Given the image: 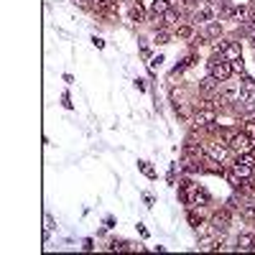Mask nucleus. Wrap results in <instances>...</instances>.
Segmentation results:
<instances>
[{
  "instance_id": "nucleus-1",
  "label": "nucleus",
  "mask_w": 255,
  "mask_h": 255,
  "mask_svg": "<svg viewBox=\"0 0 255 255\" xmlns=\"http://www.w3.org/2000/svg\"><path fill=\"white\" fill-rule=\"evenodd\" d=\"M225 143L230 145L232 153H248V151H253V138H250L245 130H232V133L225 138Z\"/></svg>"
},
{
  "instance_id": "nucleus-2",
  "label": "nucleus",
  "mask_w": 255,
  "mask_h": 255,
  "mask_svg": "<svg viewBox=\"0 0 255 255\" xmlns=\"http://www.w3.org/2000/svg\"><path fill=\"white\" fill-rule=\"evenodd\" d=\"M207 71H209V77H214L217 82H227L230 77H232V64L230 62H225L222 57L220 59H209L207 62Z\"/></svg>"
},
{
  "instance_id": "nucleus-3",
  "label": "nucleus",
  "mask_w": 255,
  "mask_h": 255,
  "mask_svg": "<svg viewBox=\"0 0 255 255\" xmlns=\"http://www.w3.org/2000/svg\"><path fill=\"white\" fill-rule=\"evenodd\" d=\"M214 51L220 54L225 62H235V59L243 57L240 41H220V39H217V41H214Z\"/></svg>"
},
{
  "instance_id": "nucleus-4",
  "label": "nucleus",
  "mask_w": 255,
  "mask_h": 255,
  "mask_svg": "<svg viewBox=\"0 0 255 255\" xmlns=\"http://www.w3.org/2000/svg\"><path fill=\"white\" fill-rule=\"evenodd\" d=\"M232 151H230V145L225 143V140H212V143H204V156L207 158H214V161H227V156H230Z\"/></svg>"
},
{
  "instance_id": "nucleus-5",
  "label": "nucleus",
  "mask_w": 255,
  "mask_h": 255,
  "mask_svg": "<svg viewBox=\"0 0 255 255\" xmlns=\"http://www.w3.org/2000/svg\"><path fill=\"white\" fill-rule=\"evenodd\" d=\"M214 15H217V8L214 5H209V3H202V5H196L194 8V13H191V23H202V26H207V23H212L214 21Z\"/></svg>"
},
{
  "instance_id": "nucleus-6",
  "label": "nucleus",
  "mask_w": 255,
  "mask_h": 255,
  "mask_svg": "<svg viewBox=\"0 0 255 255\" xmlns=\"http://www.w3.org/2000/svg\"><path fill=\"white\" fill-rule=\"evenodd\" d=\"M196 191H199V184H194L191 179H181V181H179V199H181L184 204L194 207V196H196Z\"/></svg>"
},
{
  "instance_id": "nucleus-7",
  "label": "nucleus",
  "mask_w": 255,
  "mask_h": 255,
  "mask_svg": "<svg viewBox=\"0 0 255 255\" xmlns=\"http://www.w3.org/2000/svg\"><path fill=\"white\" fill-rule=\"evenodd\" d=\"M230 225H232V209H217L214 214H212V227L217 230V232H227L230 230Z\"/></svg>"
},
{
  "instance_id": "nucleus-8",
  "label": "nucleus",
  "mask_w": 255,
  "mask_h": 255,
  "mask_svg": "<svg viewBox=\"0 0 255 255\" xmlns=\"http://www.w3.org/2000/svg\"><path fill=\"white\" fill-rule=\"evenodd\" d=\"M238 102H240L243 107L255 105V82H253L250 77H245V82L240 84V97H238Z\"/></svg>"
},
{
  "instance_id": "nucleus-9",
  "label": "nucleus",
  "mask_w": 255,
  "mask_h": 255,
  "mask_svg": "<svg viewBox=\"0 0 255 255\" xmlns=\"http://www.w3.org/2000/svg\"><path fill=\"white\" fill-rule=\"evenodd\" d=\"M222 89V82H217L214 77H204L202 82H199V92H202V97H217Z\"/></svg>"
},
{
  "instance_id": "nucleus-10",
  "label": "nucleus",
  "mask_w": 255,
  "mask_h": 255,
  "mask_svg": "<svg viewBox=\"0 0 255 255\" xmlns=\"http://www.w3.org/2000/svg\"><path fill=\"white\" fill-rule=\"evenodd\" d=\"M238 248L240 253H248V250H255V232H240L238 235Z\"/></svg>"
},
{
  "instance_id": "nucleus-11",
  "label": "nucleus",
  "mask_w": 255,
  "mask_h": 255,
  "mask_svg": "<svg viewBox=\"0 0 255 255\" xmlns=\"http://www.w3.org/2000/svg\"><path fill=\"white\" fill-rule=\"evenodd\" d=\"M202 169L207 174H217V176H222L225 174V166H222V161H214V158H202Z\"/></svg>"
},
{
  "instance_id": "nucleus-12",
  "label": "nucleus",
  "mask_w": 255,
  "mask_h": 255,
  "mask_svg": "<svg viewBox=\"0 0 255 255\" xmlns=\"http://www.w3.org/2000/svg\"><path fill=\"white\" fill-rule=\"evenodd\" d=\"M161 21H163V28H166V26H179V21H181V13H179L176 8H169L166 13L161 15Z\"/></svg>"
},
{
  "instance_id": "nucleus-13",
  "label": "nucleus",
  "mask_w": 255,
  "mask_h": 255,
  "mask_svg": "<svg viewBox=\"0 0 255 255\" xmlns=\"http://www.w3.org/2000/svg\"><path fill=\"white\" fill-rule=\"evenodd\" d=\"M130 21H135V23H143V21H145V8H143L140 0L130 3Z\"/></svg>"
},
{
  "instance_id": "nucleus-14",
  "label": "nucleus",
  "mask_w": 255,
  "mask_h": 255,
  "mask_svg": "<svg viewBox=\"0 0 255 255\" xmlns=\"http://www.w3.org/2000/svg\"><path fill=\"white\" fill-rule=\"evenodd\" d=\"M220 36H222V23H220V21L207 23V28H204V39H220Z\"/></svg>"
},
{
  "instance_id": "nucleus-15",
  "label": "nucleus",
  "mask_w": 255,
  "mask_h": 255,
  "mask_svg": "<svg viewBox=\"0 0 255 255\" xmlns=\"http://www.w3.org/2000/svg\"><path fill=\"white\" fill-rule=\"evenodd\" d=\"M212 202V196H209V191L207 189H202L199 187V191H196V196H194V207H207Z\"/></svg>"
},
{
  "instance_id": "nucleus-16",
  "label": "nucleus",
  "mask_w": 255,
  "mask_h": 255,
  "mask_svg": "<svg viewBox=\"0 0 255 255\" xmlns=\"http://www.w3.org/2000/svg\"><path fill=\"white\" fill-rule=\"evenodd\" d=\"M169 8L171 5L166 3V0H153V3H151V15H163Z\"/></svg>"
},
{
  "instance_id": "nucleus-17",
  "label": "nucleus",
  "mask_w": 255,
  "mask_h": 255,
  "mask_svg": "<svg viewBox=\"0 0 255 255\" xmlns=\"http://www.w3.org/2000/svg\"><path fill=\"white\" fill-rule=\"evenodd\" d=\"M156 44H169L171 41V31H166V28H156Z\"/></svg>"
},
{
  "instance_id": "nucleus-18",
  "label": "nucleus",
  "mask_w": 255,
  "mask_h": 255,
  "mask_svg": "<svg viewBox=\"0 0 255 255\" xmlns=\"http://www.w3.org/2000/svg\"><path fill=\"white\" fill-rule=\"evenodd\" d=\"M176 36H179V39H194V28L191 26H179Z\"/></svg>"
},
{
  "instance_id": "nucleus-19",
  "label": "nucleus",
  "mask_w": 255,
  "mask_h": 255,
  "mask_svg": "<svg viewBox=\"0 0 255 255\" xmlns=\"http://www.w3.org/2000/svg\"><path fill=\"white\" fill-rule=\"evenodd\" d=\"M243 123H245V128H243V130H245L250 138H255V118H245Z\"/></svg>"
},
{
  "instance_id": "nucleus-20",
  "label": "nucleus",
  "mask_w": 255,
  "mask_h": 255,
  "mask_svg": "<svg viewBox=\"0 0 255 255\" xmlns=\"http://www.w3.org/2000/svg\"><path fill=\"white\" fill-rule=\"evenodd\" d=\"M187 220H189L191 227H199V225H202V217H199L196 212H189V214H187Z\"/></svg>"
},
{
  "instance_id": "nucleus-21",
  "label": "nucleus",
  "mask_w": 255,
  "mask_h": 255,
  "mask_svg": "<svg viewBox=\"0 0 255 255\" xmlns=\"http://www.w3.org/2000/svg\"><path fill=\"white\" fill-rule=\"evenodd\" d=\"M125 248H128V243H123V240H113L107 245V250H125Z\"/></svg>"
},
{
  "instance_id": "nucleus-22",
  "label": "nucleus",
  "mask_w": 255,
  "mask_h": 255,
  "mask_svg": "<svg viewBox=\"0 0 255 255\" xmlns=\"http://www.w3.org/2000/svg\"><path fill=\"white\" fill-rule=\"evenodd\" d=\"M161 64H163V57L158 54V57H153V59H151V64H148V66H151V71H156V69H158Z\"/></svg>"
},
{
  "instance_id": "nucleus-23",
  "label": "nucleus",
  "mask_w": 255,
  "mask_h": 255,
  "mask_svg": "<svg viewBox=\"0 0 255 255\" xmlns=\"http://www.w3.org/2000/svg\"><path fill=\"white\" fill-rule=\"evenodd\" d=\"M232 64V71H245V64H243V57L240 59H235V62H230Z\"/></svg>"
},
{
  "instance_id": "nucleus-24",
  "label": "nucleus",
  "mask_w": 255,
  "mask_h": 255,
  "mask_svg": "<svg viewBox=\"0 0 255 255\" xmlns=\"http://www.w3.org/2000/svg\"><path fill=\"white\" fill-rule=\"evenodd\" d=\"M138 166H140V169H143L145 174H148L151 179H156V174H153V169H148V163H145V161H140V163H138Z\"/></svg>"
},
{
  "instance_id": "nucleus-25",
  "label": "nucleus",
  "mask_w": 255,
  "mask_h": 255,
  "mask_svg": "<svg viewBox=\"0 0 255 255\" xmlns=\"http://www.w3.org/2000/svg\"><path fill=\"white\" fill-rule=\"evenodd\" d=\"M204 3H209V5H214L217 10H222V5H225V0H204Z\"/></svg>"
},
{
  "instance_id": "nucleus-26",
  "label": "nucleus",
  "mask_w": 255,
  "mask_h": 255,
  "mask_svg": "<svg viewBox=\"0 0 255 255\" xmlns=\"http://www.w3.org/2000/svg\"><path fill=\"white\" fill-rule=\"evenodd\" d=\"M135 89H138V92H143V89H145V82H143V79H135Z\"/></svg>"
},
{
  "instance_id": "nucleus-27",
  "label": "nucleus",
  "mask_w": 255,
  "mask_h": 255,
  "mask_svg": "<svg viewBox=\"0 0 255 255\" xmlns=\"http://www.w3.org/2000/svg\"><path fill=\"white\" fill-rule=\"evenodd\" d=\"M253 28H255V5H253V10H250V21H248Z\"/></svg>"
},
{
  "instance_id": "nucleus-28",
  "label": "nucleus",
  "mask_w": 255,
  "mask_h": 255,
  "mask_svg": "<svg viewBox=\"0 0 255 255\" xmlns=\"http://www.w3.org/2000/svg\"><path fill=\"white\" fill-rule=\"evenodd\" d=\"M250 44H253V49H255V31H253V36H250Z\"/></svg>"
},
{
  "instance_id": "nucleus-29",
  "label": "nucleus",
  "mask_w": 255,
  "mask_h": 255,
  "mask_svg": "<svg viewBox=\"0 0 255 255\" xmlns=\"http://www.w3.org/2000/svg\"><path fill=\"white\" fill-rule=\"evenodd\" d=\"M130 3H135V0H130Z\"/></svg>"
}]
</instances>
